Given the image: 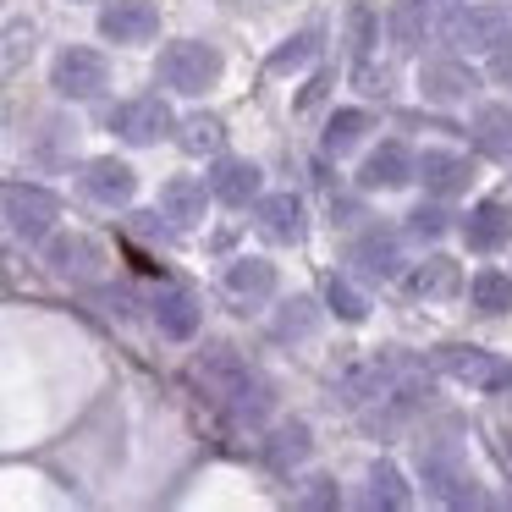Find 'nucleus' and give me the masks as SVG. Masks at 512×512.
I'll use <instances>...</instances> for the list:
<instances>
[{
	"mask_svg": "<svg viewBox=\"0 0 512 512\" xmlns=\"http://www.w3.org/2000/svg\"><path fill=\"white\" fill-rule=\"evenodd\" d=\"M221 144H226L221 116H188V122H182V149H188V155H215Z\"/></svg>",
	"mask_w": 512,
	"mask_h": 512,
	"instance_id": "nucleus-28",
	"label": "nucleus"
},
{
	"mask_svg": "<svg viewBox=\"0 0 512 512\" xmlns=\"http://www.w3.org/2000/svg\"><path fill=\"white\" fill-rule=\"evenodd\" d=\"M336 501V490H331V479H314V490L303 496V507H331Z\"/></svg>",
	"mask_w": 512,
	"mask_h": 512,
	"instance_id": "nucleus-34",
	"label": "nucleus"
},
{
	"mask_svg": "<svg viewBox=\"0 0 512 512\" xmlns=\"http://www.w3.org/2000/svg\"><path fill=\"white\" fill-rule=\"evenodd\" d=\"M408 292L413 298H457V292H463V270L435 254V259H424V265L408 270Z\"/></svg>",
	"mask_w": 512,
	"mask_h": 512,
	"instance_id": "nucleus-22",
	"label": "nucleus"
},
{
	"mask_svg": "<svg viewBox=\"0 0 512 512\" xmlns=\"http://www.w3.org/2000/svg\"><path fill=\"white\" fill-rule=\"evenodd\" d=\"M254 226L270 243H298L303 237V199L298 193H265L254 204Z\"/></svg>",
	"mask_w": 512,
	"mask_h": 512,
	"instance_id": "nucleus-13",
	"label": "nucleus"
},
{
	"mask_svg": "<svg viewBox=\"0 0 512 512\" xmlns=\"http://www.w3.org/2000/svg\"><path fill=\"white\" fill-rule=\"evenodd\" d=\"M78 188H83V199H94V204H105V210H116V204L133 199L138 177H133V166H122L116 155H105V160H89V166L78 171Z\"/></svg>",
	"mask_w": 512,
	"mask_h": 512,
	"instance_id": "nucleus-12",
	"label": "nucleus"
},
{
	"mask_svg": "<svg viewBox=\"0 0 512 512\" xmlns=\"http://www.w3.org/2000/svg\"><path fill=\"white\" fill-rule=\"evenodd\" d=\"M353 265L364 270V276H380V281L397 276V270H402V243H397V232H380V226H375V232H364V237L353 243Z\"/></svg>",
	"mask_w": 512,
	"mask_h": 512,
	"instance_id": "nucleus-21",
	"label": "nucleus"
},
{
	"mask_svg": "<svg viewBox=\"0 0 512 512\" xmlns=\"http://www.w3.org/2000/svg\"><path fill=\"white\" fill-rule=\"evenodd\" d=\"M45 259H50V270H56L61 281H72V287H89V281L105 276V248L94 243V237H78V232L50 237Z\"/></svg>",
	"mask_w": 512,
	"mask_h": 512,
	"instance_id": "nucleus-8",
	"label": "nucleus"
},
{
	"mask_svg": "<svg viewBox=\"0 0 512 512\" xmlns=\"http://www.w3.org/2000/svg\"><path fill=\"white\" fill-rule=\"evenodd\" d=\"M325 303L336 309V320H347V325H358L369 314V298L353 287V281H342V276H331V287H325Z\"/></svg>",
	"mask_w": 512,
	"mask_h": 512,
	"instance_id": "nucleus-31",
	"label": "nucleus"
},
{
	"mask_svg": "<svg viewBox=\"0 0 512 512\" xmlns=\"http://www.w3.org/2000/svg\"><path fill=\"white\" fill-rule=\"evenodd\" d=\"M430 358H435L441 375L463 380V386H474V391H507L512 386V364H507V358H496V353H485V347L452 342V347H435Z\"/></svg>",
	"mask_w": 512,
	"mask_h": 512,
	"instance_id": "nucleus-4",
	"label": "nucleus"
},
{
	"mask_svg": "<svg viewBox=\"0 0 512 512\" xmlns=\"http://www.w3.org/2000/svg\"><path fill=\"white\" fill-rule=\"evenodd\" d=\"M160 221L177 226V232H193V226L204 221V182L171 177L166 188H160Z\"/></svg>",
	"mask_w": 512,
	"mask_h": 512,
	"instance_id": "nucleus-19",
	"label": "nucleus"
},
{
	"mask_svg": "<svg viewBox=\"0 0 512 512\" xmlns=\"http://www.w3.org/2000/svg\"><path fill=\"white\" fill-rule=\"evenodd\" d=\"M419 474L424 485L435 490L441 501H452V507H479V479L468 474L463 452H457L452 441H419Z\"/></svg>",
	"mask_w": 512,
	"mask_h": 512,
	"instance_id": "nucleus-2",
	"label": "nucleus"
},
{
	"mask_svg": "<svg viewBox=\"0 0 512 512\" xmlns=\"http://www.w3.org/2000/svg\"><path fill=\"white\" fill-rule=\"evenodd\" d=\"M215 78H221V56L210 45H199V39H177L160 56V83L171 94H204Z\"/></svg>",
	"mask_w": 512,
	"mask_h": 512,
	"instance_id": "nucleus-3",
	"label": "nucleus"
},
{
	"mask_svg": "<svg viewBox=\"0 0 512 512\" xmlns=\"http://www.w3.org/2000/svg\"><path fill=\"white\" fill-rule=\"evenodd\" d=\"M188 380L199 386V397L210 402V408H221L226 419H237V424H259L270 413V386L232 353V347L199 353L188 364Z\"/></svg>",
	"mask_w": 512,
	"mask_h": 512,
	"instance_id": "nucleus-1",
	"label": "nucleus"
},
{
	"mask_svg": "<svg viewBox=\"0 0 512 512\" xmlns=\"http://www.w3.org/2000/svg\"><path fill=\"white\" fill-rule=\"evenodd\" d=\"M507 457H512V430H507Z\"/></svg>",
	"mask_w": 512,
	"mask_h": 512,
	"instance_id": "nucleus-36",
	"label": "nucleus"
},
{
	"mask_svg": "<svg viewBox=\"0 0 512 512\" xmlns=\"http://www.w3.org/2000/svg\"><path fill=\"white\" fill-rule=\"evenodd\" d=\"M441 34L457 50H501L512 39V12L507 6H463V12H452V23Z\"/></svg>",
	"mask_w": 512,
	"mask_h": 512,
	"instance_id": "nucleus-6",
	"label": "nucleus"
},
{
	"mask_svg": "<svg viewBox=\"0 0 512 512\" xmlns=\"http://www.w3.org/2000/svg\"><path fill=\"white\" fill-rule=\"evenodd\" d=\"M149 314H155L160 336H171V342H188V336L199 331V298H193V292L160 287L155 298H149Z\"/></svg>",
	"mask_w": 512,
	"mask_h": 512,
	"instance_id": "nucleus-14",
	"label": "nucleus"
},
{
	"mask_svg": "<svg viewBox=\"0 0 512 512\" xmlns=\"http://www.w3.org/2000/svg\"><path fill=\"white\" fill-rule=\"evenodd\" d=\"M210 193H215L221 204H232V210L259 204V166H254V160H215Z\"/></svg>",
	"mask_w": 512,
	"mask_h": 512,
	"instance_id": "nucleus-18",
	"label": "nucleus"
},
{
	"mask_svg": "<svg viewBox=\"0 0 512 512\" xmlns=\"http://www.w3.org/2000/svg\"><path fill=\"white\" fill-rule=\"evenodd\" d=\"M100 34L116 45H149L160 34V6L155 0H116L100 12Z\"/></svg>",
	"mask_w": 512,
	"mask_h": 512,
	"instance_id": "nucleus-11",
	"label": "nucleus"
},
{
	"mask_svg": "<svg viewBox=\"0 0 512 512\" xmlns=\"http://www.w3.org/2000/svg\"><path fill=\"white\" fill-rule=\"evenodd\" d=\"M446 221H452V215H446L441 204H419V210L408 215V232H413V237H441Z\"/></svg>",
	"mask_w": 512,
	"mask_h": 512,
	"instance_id": "nucleus-33",
	"label": "nucleus"
},
{
	"mask_svg": "<svg viewBox=\"0 0 512 512\" xmlns=\"http://www.w3.org/2000/svg\"><path fill=\"white\" fill-rule=\"evenodd\" d=\"M364 127H369V111H336L331 122H325V155H347Z\"/></svg>",
	"mask_w": 512,
	"mask_h": 512,
	"instance_id": "nucleus-29",
	"label": "nucleus"
},
{
	"mask_svg": "<svg viewBox=\"0 0 512 512\" xmlns=\"http://www.w3.org/2000/svg\"><path fill=\"white\" fill-rule=\"evenodd\" d=\"M463 237H468V248H474V254H496V248L512 237V210L501 199L474 204V210H468V221H463Z\"/></svg>",
	"mask_w": 512,
	"mask_h": 512,
	"instance_id": "nucleus-15",
	"label": "nucleus"
},
{
	"mask_svg": "<svg viewBox=\"0 0 512 512\" xmlns=\"http://www.w3.org/2000/svg\"><path fill=\"white\" fill-rule=\"evenodd\" d=\"M314 325H320L314 298H292V303H281V309H276L270 336H276V342H303V336H314Z\"/></svg>",
	"mask_w": 512,
	"mask_h": 512,
	"instance_id": "nucleus-24",
	"label": "nucleus"
},
{
	"mask_svg": "<svg viewBox=\"0 0 512 512\" xmlns=\"http://www.w3.org/2000/svg\"><path fill=\"white\" fill-rule=\"evenodd\" d=\"M468 160L463 155H446V149H424L419 155V182L435 193V199H452V193H463L468 188Z\"/></svg>",
	"mask_w": 512,
	"mask_h": 512,
	"instance_id": "nucleus-20",
	"label": "nucleus"
},
{
	"mask_svg": "<svg viewBox=\"0 0 512 512\" xmlns=\"http://www.w3.org/2000/svg\"><path fill=\"white\" fill-rule=\"evenodd\" d=\"M419 177V160L408 155L402 144H380L375 155L364 160V171H358V188H402V182H413Z\"/></svg>",
	"mask_w": 512,
	"mask_h": 512,
	"instance_id": "nucleus-17",
	"label": "nucleus"
},
{
	"mask_svg": "<svg viewBox=\"0 0 512 512\" xmlns=\"http://www.w3.org/2000/svg\"><path fill=\"white\" fill-rule=\"evenodd\" d=\"M419 89H424V100H435V105H457V100H468V94L479 89V78L463 67V61H424Z\"/></svg>",
	"mask_w": 512,
	"mask_h": 512,
	"instance_id": "nucleus-16",
	"label": "nucleus"
},
{
	"mask_svg": "<svg viewBox=\"0 0 512 512\" xmlns=\"http://www.w3.org/2000/svg\"><path fill=\"white\" fill-rule=\"evenodd\" d=\"M111 133L122 138V144H160V138L171 133V105L155 100V94H138V100L116 105L111 111Z\"/></svg>",
	"mask_w": 512,
	"mask_h": 512,
	"instance_id": "nucleus-7",
	"label": "nucleus"
},
{
	"mask_svg": "<svg viewBox=\"0 0 512 512\" xmlns=\"http://www.w3.org/2000/svg\"><path fill=\"white\" fill-rule=\"evenodd\" d=\"M369 45H375V12H369V0H353L347 6V56L364 61Z\"/></svg>",
	"mask_w": 512,
	"mask_h": 512,
	"instance_id": "nucleus-30",
	"label": "nucleus"
},
{
	"mask_svg": "<svg viewBox=\"0 0 512 512\" xmlns=\"http://www.w3.org/2000/svg\"><path fill=\"white\" fill-rule=\"evenodd\" d=\"M474 144L496 160L512 155V111L507 105H485V111L474 116Z\"/></svg>",
	"mask_w": 512,
	"mask_h": 512,
	"instance_id": "nucleus-23",
	"label": "nucleus"
},
{
	"mask_svg": "<svg viewBox=\"0 0 512 512\" xmlns=\"http://www.w3.org/2000/svg\"><path fill=\"white\" fill-rule=\"evenodd\" d=\"M364 501H369V507H408V485H402V474L391 463H375V468H369Z\"/></svg>",
	"mask_w": 512,
	"mask_h": 512,
	"instance_id": "nucleus-27",
	"label": "nucleus"
},
{
	"mask_svg": "<svg viewBox=\"0 0 512 512\" xmlns=\"http://www.w3.org/2000/svg\"><path fill=\"white\" fill-rule=\"evenodd\" d=\"M276 292V265L270 259H237V265H226V276H221V298L232 303L237 314H248V309H259V303Z\"/></svg>",
	"mask_w": 512,
	"mask_h": 512,
	"instance_id": "nucleus-10",
	"label": "nucleus"
},
{
	"mask_svg": "<svg viewBox=\"0 0 512 512\" xmlns=\"http://www.w3.org/2000/svg\"><path fill=\"white\" fill-rule=\"evenodd\" d=\"M314 50H320V34H298V39H287V45L276 50V56H270V72H298V67H309L314 61Z\"/></svg>",
	"mask_w": 512,
	"mask_h": 512,
	"instance_id": "nucleus-32",
	"label": "nucleus"
},
{
	"mask_svg": "<svg viewBox=\"0 0 512 512\" xmlns=\"http://www.w3.org/2000/svg\"><path fill=\"white\" fill-rule=\"evenodd\" d=\"M265 457H270V468H292V463H303L309 457V424H281L276 435H270V446H265Z\"/></svg>",
	"mask_w": 512,
	"mask_h": 512,
	"instance_id": "nucleus-26",
	"label": "nucleus"
},
{
	"mask_svg": "<svg viewBox=\"0 0 512 512\" xmlns=\"http://www.w3.org/2000/svg\"><path fill=\"white\" fill-rule=\"evenodd\" d=\"M468 303H474L479 314H507L512 309V276H501V270H479V276L468 281Z\"/></svg>",
	"mask_w": 512,
	"mask_h": 512,
	"instance_id": "nucleus-25",
	"label": "nucleus"
},
{
	"mask_svg": "<svg viewBox=\"0 0 512 512\" xmlns=\"http://www.w3.org/2000/svg\"><path fill=\"white\" fill-rule=\"evenodd\" d=\"M496 78H501V83H512V56H496Z\"/></svg>",
	"mask_w": 512,
	"mask_h": 512,
	"instance_id": "nucleus-35",
	"label": "nucleus"
},
{
	"mask_svg": "<svg viewBox=\"0 0 512 512\" xmlns=\"http://www.w3.org/2000/svg\"><path fill=\"white\" fill-rule=\"evenodd\" d=\"M105 83H111V67H105L100 50H61L56 56V89L67 94V100H94V94H105Z\"/></svg>",
	"mask_w": 512,
	"mask_h": 512,
	"instance_id": "nucleus-9",
	"label": "nucleus"
},
{
	"mask_svg": "<svg viewBox=\"0 0 512 512\" xmlns=\"http://www.w3.org/2000/svg\"><path fill=\"white\" fill-rule=\"evenodd\" d=\"M61 204L50 188H34V182H6V232L23 237V243H45L50 226H56Z\"/></svg>",
	"mask_w": 512,
	"mask_h": 512,
	"instance_id": "nucleus-5",
	"label": "nucleus"
}]
</instances>
